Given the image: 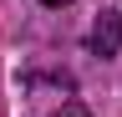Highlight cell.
<instances>
[{
  "label": "cell",
  "instance_id": "obj_2",
  "mask_svg": "<svg viewBox=\"0 0 122 117\" xmlns=\"http://www.w3.org/2000/svg\"><path fill=\"white\" fill-rule=\"evenodd\" d=\"M51 117H92V112H86V107H81V102H61V107H56V112H51Z\"/></svg>",
  "mask_w": 122,
  "mask_h": 117
},
{
  "label": "cell",
  "instance_id": "obj_3",
  "mask_svg": "<svg viewBox=\"0 0 122 117\" xmlns=\"http://www.w3.org/2000/svg\"><path fill=\"white\" fill-rule=\"evenodd\" d=\"M41 5H51V10H61V5H71V0H41Z\"/></svg>",
  "mask_w": 122,
  "mask_h": 117
},
{
  "label": "cell",
  "instance_id": "obj_1",
  "mask_svg": "<svg viewBox=\"0 0 122 117\" xmlns=\"http://www.w3.org/2000/svg\"><path fill=\"white\" fill-rule=\"evenodd\" d=\"M86 51L92 56H117L122 51V15L117 10H102L97 25H92V36H86Z\"/></svg>",
  "mask_w": 122,
  "mask_h": 117
}]
</instances>
